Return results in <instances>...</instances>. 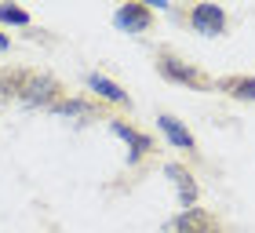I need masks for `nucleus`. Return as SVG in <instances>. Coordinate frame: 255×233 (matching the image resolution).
Masks as SVG:
<instances>
[{
  "label": "nucleus",
  "mask_w": 255,
  "mask_h": 233,
  "mask_svg": "<svg viewBox=\"0 0 255 233\" xmlns=\"http://www.w3.org/2000/svg\"><path fill=\"white\" fill-rule=\"evenodd\" d=\"M88 88L95 91L99 102H110V106H121V110H131V95L117 84V80H110L106 73H88Z\"/></svg>",
  "instance_id": "10"
},
{
  "label": "nucleus",
  "mask_w": 255,
  "mask_h": 233,
  "mask_svg": "<svg viewBox=\"0 0 255 233\" xmlns=\"http://www.w3.org/2000/svg\"><path fill=\"white\" fill-rule=\"evenodd\" d=\"M215 91H223V95H230V99H241V102H255V77H245V73L219 77Z\"/></svg>",
  "instance_id": "11"
},
{
  "label": "nucleus",
  "mask_w": 255,
  "mask_h": 233,
  "mask_svg": "<svg viewBox=\"0 0 255 233\" xmlns=\"http://www.w3.org/2000/svg\"><path fill=\"white\" fill-rule=\"evenodd\" d=\"M110 131L121 138V142H128V149H131V160L128 164H138L142 157L153 153V138H149L146 131H138L135 124H128L124 116H110Z\"/></svg>",
  "instance_id": "4"
},
{
  "label": "nucleus",
  "mask_w": 255,
  "mask_h": 233,
  "mask_svg": "<svg viewBox=\"0 0 255 233\" xmlns=\"http://www.w3.org/2000/svg\"><path fill=\"white\" fill-rule=\"evenodd\" d=\"M11 48V37H4V33H0V51H7Z\"/></svg>",
  "instance_id": "14"
},
{
  "label": "nucleus",
  "mask_w": 255,
  "mask_h": 233,
  "mask_svg": "<svg viewBox=\"0 0 255 233\" xmlns=\"http://www.w3.org/2000/svg\"><path fill=\"white\" fill-rule=\"evenodd\" d=\"M0 22L4 26H29V11L26 7H18V4H0Z\"/></svg>",
  "instance_id": "13"
},
{
  "label": "nucleus",
  "mask_w": 255,
  "mask_h": 233,
  "mask_svg": "<svg viewBox=\"0 0 255 233\" xmlns=\"http://www.w3.org/2000/svg\"><path fill=\"white\" fill-rule=\"evenodd\" d=\"M113 26L124 29V33H146L153 26V7L146 0H131V4H121L113 11Z\"/></svg>",
  "instance_id": "6"
},
{
  "label": "nucleus",
  "mask_w": 255,
  "mask_h": 233,
  "mask_svg": "<svg viewBox=\"0 0 255 233\" xmlns=\"http://www.w3.org/2000/svg\"><path fill=\"white\" fill-rule=\"evenodd\" d=\"M48 113L62 116V120H73V124H88V120H99V116H106V120H110V113L102 110V102H91V99H66V95L55 102Z\"/></svg>",
  "instance_id": "5"
},
{
  "label": "nucleus",
  "mask_w": 255,
  "mask_h": 233,
  "mask_svg": "<svg viewBox=\"0 0 255 233\" xmlns=\"http://www.w3.org/2000/svg\"><path fill=\"white\" fill-rule=\"evenodd\" d=\"M18 77H22V69H0V106L18 99Z\"/></svg>",
  "instance_id": "12"
},
{
  "label": "nucleus",
  "mask_w": 255,
  "mask_h": 233,
  "mask_svg": "<svg viewBox=\"0 0 255 233\" xmlns=\"http://www.w3.org/2000/svg\"><path fill=\"white\" fill-rule=\"evenodd\" d=\"M164 175L171 179V186H175L179 208H197V197H201V190H197L193 171H190L186 164H179V160H168V164H164Z\"/></svg>",
  "instance_id": "8"
},
{
  "label": "nucleus",
  "mask_w": 255,
  "mask_h": 233,
  "mask_svg": "<svg viewBox=\"0 0 255 233\" xmlns=\"http://www.w3.org/2000/svg\"><path fill=\"white\" fill-rule=\"evenodd\" d=\"M219 223L212 212H204V208H182L175 219H168L164 233H215Z\"/></svg>",
  "instance_id": "7"
},
{
  "label": "nucleus",
  "mask_w": 255,
  "mask_h": 233,
  "mask_svg": "<svg viewBox=\"0 0 255 233\" xmlns=\"http://www.w3.org/2000/svg\"><path fill=\"white\" fill-rule=\"evenodd\" d=\"M153 66H157V73L164 77L168 84H182L190 91H215V77H208L197 62H186L182 55L168 51V48H157Z\"/></svg>",
  "instance_id": "1"
},
{
  "label": "nucleus",
  "mask_w": 255,
  "mask_h": 233,
  "mask_svg": "<svg viewBox=\"0 0 255 233\" xmlns=\"http://www.w3.org/2000/svg\"><path fill=\"white\" fill-rule=\"evenodd\" d=\"M157 127L164 131V138L175 149H186L190 157H197V138H193V131L186 124L179 120V116H171V113H157Z\"/></svg>",
  "instance_id": "9"
},
{
  "label": "nucleus",
  "mask_w": 255,
  "mask_h": 233,
  "mask_svg": "<svg viewBox=\"0 0 255 233\" xmlns=\"http://www.w3.org/2000/svg\"><path fill=\"white\" fill-rule=\"evenodd\" d=\"M186 18H190V29L201 33V37H223L226 26H230L226 11L219 4H193Z\"/></svg>",
  "instance_id": "3"
},
{
  "label": "nucleus",
  "mask_w": 255,
  "mask_h": 233,
  "mask_svg": "<svg viewBox=\"0 0 255 233\" xmlns=\"http://www.w3.org/2000/svg\"><path fill=\"white\" fill-rule=\"evenodd\" d=\"M62 95H66L62 80L51 77L48 69H22V77H18V102H22V106L51 110Z\"/></svg>",
  "instance_id": "2"
}]
</instances>
